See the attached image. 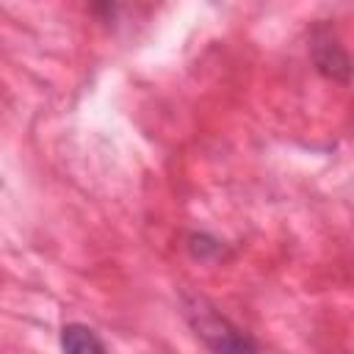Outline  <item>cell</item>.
Listing matches in <instances>:
<instances>
[{"label": "cell", "mask_w": 354, "mask_h": 354, "mask_svg": "<svg viewBox=\"0 0 354 354\" xmlns=\"http://www.w3.org/2000/svg\"><path fill=\"white\" fill-rule=\"evenodd\" d=\"M180 307L183 318L210 354H257V340L232 324L210 299L185 290L180 296Z\"/></svg>", "instance_id": "cell-1"}, {"label": "cell", "mask_w": 354, "mask_h": 354, "mask_svg": "<svg viewBox=\"0 0 354 354\" xmlns=\"http://www.w3.org/2000/svg\"><path fill=\"white\" fill-rule=\"evenodd\" d=\"M310 58L315 64V69L335 80V83H348L351 77V58L346 53V47L337 41V36L332 33L329 25H315L310 33Z\"/></svg>", "instance_id": "cell-2"}, {"label": "cell", "mask_w": 354, "mask_h": 354, "mask_svg": "<svg viewBox=\"0 0 354 354\" xmlns=\"http://www.w3.org/2000/svg\"><path fill=\"white\" fill-rule=\"evenodd\" d=\"M61 351L64 354H108L100 335L86 324H64L61 329Z\"/></svg>", "instance_id": "cell-3"}, {"label": "cell", "mask_w": 354, "mask_h": 354, "mask_svg": "<svg viewBox=\"0 0 354 354\" xmlns=\"http://www.w3.org/2000/svg\"><path fill=\"white\" fill-rule=\"evenodd\" d=\"M221 241L207 235V232H191L188 235V252L196 257V260H210V257H218L221 254Z\"/></svg>", "instance_id": "cell-4"}]
</instances>
